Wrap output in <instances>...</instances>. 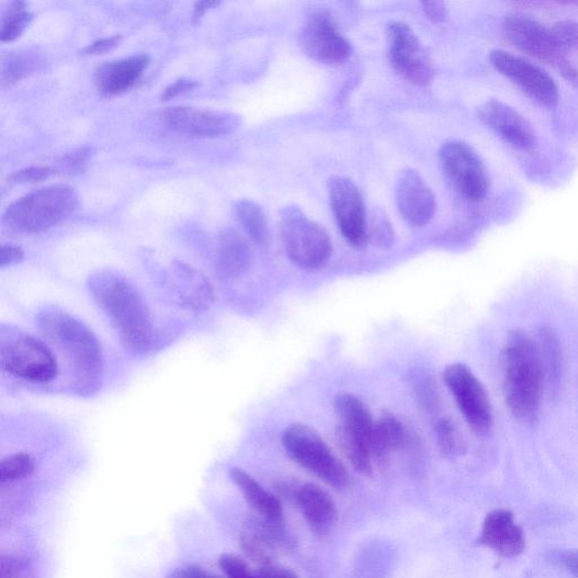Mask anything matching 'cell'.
Listing matches in <instances>:
<instances>
[{"mask_svg": "<svg viewBox=\"0 0 578 578\" xmlns=\"http://www.w3.org/2000/svg\"><path fill=\"white\" fill-rule=\"evenodd\" d=\"M551 560L578 578V549L557 551L551 555Z\"/></svg>", "mask_w": 578, "mask_h": 578, "instance_id": "obj_38", "label": "cell"}, {"mask_svg": "<svg viewBox=\"0 0 578 578\" xmlns=\"http://www.w3.org/2000/svg\"><path fill=\"white\" fill-rule=\"evenodd\" d=\"M219 2H211V0H206V2H200L195 5V13H194V20L199 21L201 18L207 12V10H211L215 7H218Z\"/></svg>", "mask_w": 578, "mask_h": 578, "instance_id": "obj_45", "label": "cell"}, {"mask_svg": "<svg viewBox=\"0 0 578 578\" xmlns=\"http://www.w3.org/2000/svg\"><path fill=\"white\" fill-rule=\"evenodd\" d=\"M445 174L461 196L481 202L489 190L487 170L472 146L464 141H450L440 151Z\"/></svg>", "mask_w": 578, "mask_h": 578, "instance_id": "obj_10", "label": "cell"}, {"mask_svg": "<svg viewBox=\"0 0 578 578\" xmlns=\"http://www.w3.org/2000/svg\"><path fill=\"white\" fill-rule=\"evenodd\" d=\"M122 38H123L122 35H113V36H110V37H106V38H102V41H99V42L88 46L83 50V55L97 56V55L105 54V53L114 49L115 47H117L120 45Z\"/></svg>", "mask_w": 578, "mask_h": 578, "instance_id": "obj_39", "label": "cell"}, {"mask_svg": "<svg viewBox=\"0 0 578 578\" xmlns=\"http://www.w3.org/2000/svg\"><path fill=\"white\" fill-rule=\"evenodd\" d=\"M367 241L383 250L395 243L394 227L381 212H374L367 219Z\"/></svg>", "mask_w": 578, "mask_h": 578, "instance_id": "obj_32", "label": "cell"}, {"mask_svg": "<svg viewBox=\"0 0 578 578\" xmlns=\"http://www.w3.org/2000/svg\"><path fill=\"white\" fill-rule=\"evenodd\" d=\"M444 383L453 396L462 416L478 435L492 429V409L483 383L462 363L449 365L443 373Z\"/></svg>", "mask_w": 578, "mask_h": 578, "instance_id": "obj_9", "label": "cell"}, {"mask_svg": "<svg viewBox=\"0 0 578 578\" xmlns=\"http://www.w3.org/2000/svg\"><path fill=\"white\" fill-rule=\"evenodd\" d=\"M91 157L92 148L84 147L76 149L67 154V156L61 159V161L59 162V168L66 171V173H79L83 171Z\"/></svg>", "mask_w": 578, "mask_h": 578, "instance_id": "obj_36", "label": "cell"}, {"mask_svg": "<svg viewBox=\"0 0 578 578\" xmlns=\"http://www.w3.org/2000/svg\"><path fill=\"white\" fill-rule=\"evenodd\" d=\"M336 439L342 453L351 462L352 467L362 476H371L373 473V454L370 444L363 438L342 426L337 428Z\"/></svg>", "mask_w": 578, "mask_h": 578, "instance_id": "obj_26", "label": "cell"}, {"mask_svg": "<svg viewBox=\"0 0 578 578\" xmlns=\"http://www.w3.org/2000/svg\"><path fill=\"white\" fill-rule=\"evenodd\" d=\"M438 444L445 456H456L465 451V442L462 439L455 423L449 418H442L435 428Z\"/></svg>", "mask_w": 578, "mask_h": 578, "instance_id": "obj_30", "label": "cell"}, {"mask_svg": "<svg viewBox=\"0 0 578 578\" xmlns=\"http://www.w3.org/2000/svg\"><path fill=\"white\" fill-rule=\"evenodd\" d=\"M508 41L521 52L556 67L566 80L578 87V70L565 57L551 27L524 15H511L503 22Z\"/></svg>", "mask_w": 578, "mask_h": 578, "instance_id": "obj_8", "label": "cell"}, {"mask_svg": "<svg viewBox=\"0 0 578 578\" xmlns=\"http://www.w3.org/2000/svg\"><path fill=\"white\" fill-rule=\"evenodd\" d=\"M281 235L287 257L304 271H319L331 258L332 243L326 229L295 206L282 211Z\"/></svg>", "mask_w": 578, "mask_h": 578, "instance_id": "obj_6", "label": "cell"}, {"mask_svg": "<svg viewBox=\"0 0 578 578\" xmlns=\"http://www.w3.org/2000/svg\"><path fill=\"white\" fill-rule=\"evenodd\" d=\"M56 174V170L46 167H33L18 171L12 175V181L15 183H34L49 179Z\"/></svg>", "mask_w": 578, "mask_h": 578, "instance_id": "obj_37", "label": "cell"}, {"mask_svg": "<svg viewBox=\"0 0 578 578\" xmlns=\"http://www.w3.org/2000/svg\"><path fill=\"white\" fill-rule=\"evenodd\" d=\"M552 33L558 46L566 53L578 48V23L574 21H560L552 27Z\"/></svg>", "mask_w": 578, "mask_h": 578, "instance_id": "obj_34", "label": "cell"}, {"mask_svg": "<svg viewBox=\"0 0 578 578\" xmlns=\"http://www.w3.org/2000/svg\"><path fill=\"white\" fill-rule=\"evenodd\" d=\"M229 477L242 492L248 505L263 520L273 523H283L284 510L281 500L265 490L250 474L241 468L229 471Z\"/></svg>", "mask_w": 578, "mask_h": 578, "instance_id": "obj_22", "label": "cell"}, {"mask_svg": "<svg viewBox=\"0 0 578 578\" xmlns=\"http://www.w3.org/2000/svg\"><path fill=\"white\" fill-rule=\"evenodd\" d=\"M340 426L363 438L371 446L375 421L366 405L352 394H340L333 401Z\"/></svg>", "mask_w": 578, "mask_h": 578, "instance_id": "obj_23", "label": "cell"}, {"mask_svg": "<svg viewBox=\"0 0 578 578\" xmlns=\"http://www.w3.org/2000/svg\"><path fill=\"white\" fill-rule=\"evenodd\" d=\"M236 215L253 242L259 246H264L268 242V223L260 206L251 201H241L236 205Z\"/></svg>", "mask_w": 578, "mask_h": 578, "instance_id": "obj_27", "label": "cell"}, {"mask_svg": "<svg viewBox=\"0 0 578 578\" xmlns=\"http://www.w3.org/2000/svg\"><path fill=\"white\" fill-rule=\"evenodd\" d=\"M422 9L427 16L435 23L443 22L446 19L447 11L442 2H426L422 3Z\"/></svg>", "mask_w": 578, "mask_h": 578, "instance_id": "obj_44", "label": "cell"}, {"mask_svg": "<svg viewBox=\"0 0 578 578\" xmlns=\"http://www.w3.org/2000/svg\"><path fill=\"white\" fill-rule=\"evenodd\" d=\"M282 443L297 465L326 484L339 489L349 483V473L315 429L292 423L283 432Z\"/></svg>", "mask_w": 578, "mask_h": 578, "instance_id": "obj_7", "label": "cell"}, {"mask_svg": "<svg viewBox=\"0 0 578 578\" xmlns=\"http://www.w3.org/2000/svg\"><path fill=\"white\" fill-rule=\"evenodd\" d=\"M199 84L195 81L184 79L179 80L165 90L162 99L165 101H169L171 99L183 95L192 90H195Z\"/></svg>", "mask_w": 578, "mask_h": 578, "instance_id": "obj_41", "label": "cell"}, {"mask_svg": "<svg viewBox=\"0 0 578 578\" xmlns=\"http://www.w3.org/2000/svg\"><path fill=\"white\" fill-rule=\"evenodd\" d=\"M218 565L228 578H259L243 559L236 555L225 554L219 557Z\"/></svg>", "mask_w": 578, "mask_h": 578, "instance_id": "obj_35", "label": "cell"}, {"mask_svg": "<svg viewBox=\"0 0 578 578\" xmlns=\"http://www.w3.org/2000/svg\"><path fill=\"white\" fill-rule=\"evenodd\" d=\"M252 263V251L248 241L238 230L228 228L220 234L216 265L218 273L225 279L243 276Z\"/></svg>", "mask_w": 578, "mask_h": 578, "instance_id": "obj_21", "label": "cell"}, {"mask_svg": "<svg viewBox=\"0 0 578 578\" xmlns=\"http://www.w3.org/2000/svg\"><path fill=\"white\" fill-rule=\"evenodd\" d=\"M162 121L172 131L192 137H217L235 132L240 120L228 112L191 106H173L162 112Z\"/></svg>", "mask_w": 578, "mask_h": 578, "instance_id": "obj_14", "label": "cell"}, {"mask_svg": "<svg viewBox=\"0 0 578 578\" xmlns=\"http://www.w3.org/2000/svg\"><path fill=\"white\" fill-rule=\"evenodd\" d=\"M406 431L403 423L392 415H383L375 421L371 441L373 456L382 458L404 446Z\"/></svg>", "mask_w": 578, "mask_h": 578, "instance_id": "obj_25", "label": "cell"}, {"mask_svg": "<svg viewBox=\"0 0 578 578\" xmlns=\"http://www.w3.org/2000/svg\"><path fill=\"white\" fill-rule=\"evenodd\" d=\"M77 204L75 191L68 185L37 189L13 203L7 209L3 223L15 234H43L67 219Z\"/></svg>", "mask_w": 578, "mask_h": 578, "instance_id": "obj_4", "label": "cell"}, {"mask_svg": "<svg viewBox=\"0 0 578 578\" xmlns=\"http://www.w3.org/2000/svg\"><path fill=\"white\" fill-rule=\"evenodd\" d=\"M35 472L34 461L26 453H16L5 457L0 464V483L3 485L21 481Z\"/></svg>", "mask_w": 578, "mask_h": 578, "instance_id": "obj_29", "label": "cell"}, {"mask_svg": "<svg viewBox=\"0 0 578 578\" xmlns=\"http://www.w3.org/2000/svg\"><path fill=\"white\" fill-rule=\"evenodd\" d=\"M503 390L507 405L519 421L533 426L541 415L547 390L541 353L534 338L515 330L502 353Z\"/></svg>", "mask_w": 578, "mask_h": 578, "instance_id": "obj_2", "label": "cell"}, {"mask_svg": "<svg viewBox=\"0 0 578 578\" xmlns=\"http://www.w3.org/2000/svg\"><path fill=\"white\" fill-rule=\"evenodd\" d=\"M396 197L401 216L415 227L426 226L437 213V200L432 189L413 170H405L400 174Z\"/></svg>", "mask_w": 578, "mask_h": 578, "instance_id": "obj_17", "label": "cell"}, {"mask_svg": "<svg viewBox=\"0 0 578 578\" xmlns=\"http://www.w3.org/2000/svg\"><path fill=\"white\" fill-rule=\"evenodd\" d=\"M480 121L512 146L532 150L537 137L532 125L514 107L497 100H490L478 109Z\"/></svg>", "mask_w": 578, "mask_h": 578, "instance_id": "obj_16", "label": "cell"}, {"mask_svg": "<svg viewBox=\"0 0 578 578\" xmlns=\"http://www.w3.org/2000/svg\"><path fill=\"white\" fill-rule=\"evenodd\" d=\"M381 551L378 548L367 551L355 569L354 578H383V571H385L387 560H385V555L379 560H376Z\"/></svg>", "mask_w": 578, "mask_h": 578, "instance_id": "obj_33", "label": "cell"}, {"mask_svg": "<svg viewBox=\"0 0 578 578\" xmlns=\"http://www.w3.org/2000/svg\"><path fill=\"white\" fill-rule=\"evenodd\" d=\"M329 199L342 237L354 247L367 242V218L360 189L350 179L329 180Z\"/></svg>", "mask_w": 578, "mask_h": 578, "instance_id": "obj_12", "label": "cell"}, {"mask_svg": "<svg viewBox=\"0 0 578 578\" xmlns=\"http://www.w3.org/2000/svg\"><path fill=\"white\" fill-rule=\"evenodd\" d=\"M534 339L539 353H541L547 390L552 396H556L559 392L563 374L562 342L557 332L549 327L539 329Z\"/></svg>", "mask_w": 578, "mask_h": 578, "instance_id": "obj_24", "label": "cell"}, {"mask_svg": "<svg viewBox=\"0 0 578 578\" xmlns=\"http://www.w3.org/2000/svg\"><path fill=\"white\" fill-rule=\"evenodd\" d=\"M491 65L528 95L547 106L557 104L559 94L555 81L541 67L506 50H494L489 55Z\"/></svg>", "mask_w": 578, "mask_h": 578, "instance_id": "obj_13", "label": "cell"}, {"mask_svg": "<svg viewBox=\"0 0 578 578\" xmlns=\"http://www.w3.org/2000/svg\"><path fill=\"white\" fill-rule=\"evenodd\" d=\"M167 578H222L195 565L178 568Z\"/></svg>", "mask_w": 578, "mask_h": 578, "instance_id": "obj_40", "label": "cell"}, {"mask_svg": "<svg viewBox=\"0 0 578 578\" xmlns=\"http://www.w3.org/2000/svg\"><path fill=\"white\" fill-rule=\"evenodd\" d=\"M89 290L126 350L145 355L150 350L152 326L137 288L124 276L101 272L90 277Z\"/></svg>", "mask_w": 578, "mask_h": 578, "instance_id": "obj_3", "label": "cell"}, {"mask_svg": "<svg viewBox=\"0 0 578 578\" xmlns=\"http://www.w3.org/2000/svg\"><path fill=\"white\" fill-rule=\"evenodd\" d=\"M24 258V252L20 247L8 245L2 247L0 252V267L7 268L20 263Z\"/></svg>", "mask_w": 578, "mask_h": 578, "instance_id": "obj_42", "label": "cell"}, {"mask_svg": "<svg viewBox=\"0 0 578 578\" xmlns=\"http://www.w3.org/2000/svg\"><path fill=\"white\" fill-rule=\"evenodd\" d=\"M303 48L311 58L327 65H339L352 56L353 48L342 36L333 21L325 14H317L303 30Z\"/></svg>", "mask_w": 578, "mask_h": 578, "instance_id": "obj_15", "label": "cell"}, {"mask_svg": "<svg viewBox=\"0 0 578 578\" xmlns=\"http://www.w3.org/2000/svg\"><path fill=\"white\" fill-rule=\"evenodd\" d=\"M36 325L71 375V388L80 396L97 394L102 385L104 359L99 339L80 319L48 305L36 316Z\"/></svg>", "mask_w": 578, "mask_h": 578, "instance_id": "obj_1", "label": "cell"}, {"mask_svg": "<svg viewBox=\"0 0 578 578\" xmlns=\"http://www.w3.org/2000/svg\"><path fill=\"white\" fill-rule=\"evenodd\" d=\"M388 34L389 57L396 71L410 84L429 86L434 79V65L412 29L403 22H392Z\"/></svg>", "mask_w": 578, "mask_h": 578, "instance_id": "obj_11", "label": "cell"}, {"mask_svg": "<svg viewBox=\"0 0 578 578\" xmlns=\"http://www.w3.org/2000/svg\"><path fill=\"white\" fill-rule=\"evenodd\" d=\"M258 575L259 578H298L293 570L269 563L260 567Z\"/></svg>", "mask_w": 578, "mask_h": 578, "instance_id": "obj_43", "label": "cell"}, {"mask_svg": "<svg viewBox=\"0 0 578 578\" xmlns=\"http://www.w3.org/2000/svg\"><path fill=\"white\" fill-rule=\"evenodd\" d=\"M38 59L35 54L29 52H19L12 54L9 59L4 63L3 67V80L4 83L13 86L24 79L30 72H32Z\"/></svg>", "mask_w": 578, "mask_h": 578, "instance_id": "obj_31", "label": "cell"}, {"mask_svg": "<svg viewBox=\"0 0 578 578\" xmlns=\"http://www.w3.org/2000/svg\"><path fill=\"white\" fill-rule=\"evenodd\" d=\"M149 65L147 55L105 63L95 72V84L106 97L123 94L132 90L141 79Z\"/></svg>", "mask_w": 578, "mask_h": 578, "instance_id": "obj_20", "label": "cell"}, {"mask_svg": "<svg viewBox=\"0 0 578 578\" xmlns=\"http://www.w3.org/2000/svg\"><path fill=\"white\" fill-rule=\"evenodd\" d=\"M477 544L500 557L511 558L524 553L526 537L512 512L495 510L487 514Z\"/></svg>", "mask_w": 578, "mask_h": 578, "instance_id": "obj_18", "label": "cell"}, {"mask_svg": "<svg viewBox=\"0 0 578 578\" xmlns=\"http://www.w3.org/2000/svg\"><path fill=\"white\" fill-rule=\"evenodd\" d=\"M32 21V14L24 2H14L2 19L0 38L3 43H13L19 38Z\"/></svg>", "mask_w": 578, "mask_h": 578, "instance_id": "obj_28", "label": "cell"}, {"mask_svg": "<svg viewBox=\"0 0 578 578\" xmlns=\"http://www.w3.org/2000/svg\"><path fill=\"white\" fill-rule=\"evenodd\" d=\"M0 363L8 374L33 383L47 384L58 375V361L49 347L20 330L0 332Z\"/></svg>", "mask_w": 578, "mask_h": 578, "instance_id": "obj_5", "label": "cell"}, {"mask_svg": "<svg viewBox=\"0 0 578 578\" xmlns=\"http://www.w3.org/2000/svg\"><path fill=\"white\" fill-rule=\"evenodd\" d=\"M294 502L308 526L316 533L325 534L337 521L338 511L331 495L316 484H303L292 492Z\"/></svg>", "mask_w": 578, "mask_h": 578, "instance_id": "obj_19", "label": "cell"}]
</instances>
